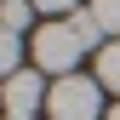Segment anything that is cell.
Masks as SVG:
<instances>
[{
  "label": "cell",
  "mask_w": 120,
  "mask_h": 120,
  "mask_svg": "<svg viewBox=\"0 0 120 120\" xmlns=\"http://www.w3.org/2000/svg\"><path fill=\"white\" fill-rule=\"evenodd\" d=\"M80 57H86V40H80L74 23H46L34 34V69L40 74H57V80H63V74H74Z\"/></svg>",
  "instance_id": "obj_1"
},
{
  "label": "cell",
  "mask_w": 120,
  "mask_h": 120,
  "mask_svg": "<svg viewBox=\"0 0 120 120\" xmlns=\"http://www.w3.org/2000/svg\"><path fill=\"white\" fill-rule=\"evenodd\" d=\"M97 109H103L97 74H63V80L52 86V97H46L52 120H97Z\"/></svg>",
  "instance_id": "obj_2"
},
{
  "label": "cell",
  "mask_w": 120,
  "mask_h": 120,
  "mask_svg": "<svg viewBox=\"0 0 120 120\" xmlns=\"http://www.w3.org/2000/svg\"><path fill=\"white\" fill-rule=\"evenodd\" d=\"M46 97H52V86L40 80V69H17L0 86V103H6L11 120H34V109H46Z\"/></svg>",
  "instance_id": "obj_3"
},
{
  "label": "cell",
  "mask_w": 120,
  "mask_h": 120,
  "mask_svg": "<svg viewBox=\"0 0 120 120\" xmlns=\"http://www.w3.org/2000/svg\"><path fill=\"white\" fill-rule=\"evenodd\" d=\"M69 23L80 29V40H86V52H92V46H97V52L109 46V34H103V23H97V11H92V6H80V11H74Z\"/></svg>",
  "instance_id": "obj_4"
},
{
  "label": "cell",
  "mask_w": 120,
  "mask_h": 120,
  "mask_svg": "<svg viewBox=\"0 0 120 120\" xmlns=\"http://www.w3.org/2000/svg\"><path fill=\"white\" fill-rule=\"evenodd\" d=\"M29 23H34V0H6V6H0V29L23 34Z\"/></svg>",
  "instance_id": "obj_5"
},
{
  "label": "cell",
  "mask_w": 120,
  "mask_h": 120,
  "mask_svg": "<svg viewBox=\"0 0 120 120\" xmlns=\"http://www.w3.org/2000/svg\"><path fill=\"white\" fill-rule=\"evenodd\" d=\"M97 86H114L120 92V40H109V46L97 52Z\"/></svg>",
  "instance_id": "obj_6"
},
{
  "label": "cell",
  "mask_w": 120,
  "mask_h": 120,
  "mask_svg": "<svg viewBox=\"0 0 120 120\" xmlns=\"http://www.w3.org/2000/svg\"><path fill=\"white\" fill-rule=\"evenodd\" d=\"M17 57H23V34L0 29V80H11V74H17Z\"/></svg>",
  "instance_id": "obj_7"
},
{
  "label": "cell",
  "mask_w": 120,
  "mask_h": 120,
  "mask_svg": "<svg viewBox=\"0 0 120 120\" xmlns=\"http://www.w3.org/2000/svg\"><path fill=\"white\" fill-rule=\"evenodd\" d=\"M92 11H97V23H103V34L120 40V0H92Z\"/></svg>",
  "instance_id": "obj_8"
},
{
  "label": "cell",
  "mask_w": 120,
  "mask_h": 120,
  "mask_svg": "<svg viewBox=\"0 0 120 120\" xmlns=\"http://www.w3.org/2000/svg\"><path fill=\"white\" fill-rule=\"evenodd\" d=\"M34 11H52V17H74V11H80V0H34Z\"/></svg>",
  "instance_id": "obj_9"
},
{
  "label": "cell",
  "mask_w": 120,
  "mask_h": 120,
  "mask_svg": "<svg viewBox=\"0 0 120 120\" xmlns=\"http://www.w3.org/2000/svg\"><path fill=\"white\" fill-rule=\"evenodd\" d=\"M103 120H120V103H114V109H109V114H103Z\"/></svg>",
  "instance_id": "obj_10"
},
{
  "label": "cell",
  "mask_w": 120,
  "mask_h": 120,
  "mask_svg": "<svg viewBox=\"0 0 120 120\" xmlns=\"http://www.w3.org/2000/svg\"><path fill=\"white\" fill-rule=\"evenodd\" d=\"M0 6H6V0H0Z\"/></svg>",
  "instance_id": "obj_11"
},
{
  "label": "cell",
  "mask_w": 120,
  "mask_h": 120,
  "mask_svg": "<svg viewBox=\"0 0 120 120\" xmlns=\"http://www.w3.org/2000/svg\"><path fill=\"white\" fill-rule=\"evenodd\" d=\"M6 120H11V114H6Z\"/></svg>",
  "instance_id": "obj_12"
}]
</instances>
